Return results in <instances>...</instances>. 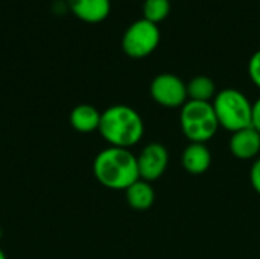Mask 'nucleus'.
I'll return each instance as SVG.
<instances>
[{
	"label": "nucleus",
	"instance_id": "f257e3e1",
	"mask_svg": "<svg viewBox=\"0 0 260 259\" xmlns=\"http://www.w3.org/2000/svg\"><path fill=\"white\" fill-rule=\"evenodd\" d=\"M93 172L102 186L113 191H126L140 179L137 156L126 148L116 147H110L96 156Z\"/></svg>",
	"mask_w": 260,
	"mask_h": 259
},
{
	"label": "nucleus",
	"instance_id": "f03ea898",
	"mask_svg": "<svg viewBox=\"0 0 260 259\" xmlns=\"http://www.w3.org/2000/svg\"><path fill=\"white\" fill-rule=\"evenodd\" d=\"M98 131L111 147L129 150L142 140L145 124L133 107L117 104L102 111Z\"/></svg>",
	"mask_w": 260,
	"mask_h": 259
},
{
	"label": "nucleus",
	"instance_id": "7ed1b4c3",
	"mask_svg": "<svg viewBox=\"0 0 260 259\" xmlns=\"http://www.w3.org/2000/svg\"><path fill=\"white\" fill-rule=\"evenodd\" d=\"M219 128L230 133L251 127L253 102L236 89H224L212 101Z\"/></svg>",
	"mask_w": 260,
	"mask_h": 259
},
{
	"label": "nucleus",
	"instance_id": "20e7f679",
	"mask_svg": "<svg viewBox=\"0 0 260 259\" xmlns=\"http://www.w3.org/2000/svg\"><path fill=\"white\" fill-rule=\"evenodd\" d=\"M180 127L186 139L197 143H206L219 130V124L212 102L190 101L181 107Z\"/></svg>",
	"mask_w": 260,
	"mask_h": 259
},
{
	"label": "nucleus",
	"instance_id": "39448f33",
	"mask_svg": "<svg viewBox=\"0 0 260 259\" xmlns=\"http://www.w3.org/2000/svg\"><path fill=\"white\" fill-rule=\"evenodd\" d=\"M160 43L158 24L145 18L136 20L128 26L122 37V49L131 58H145L151 55Z\"/></svg>",
	"mask_w": 260,
	"mask_h": 259
},
{
	"label": "nucleus",
	"instance_id": "423d86ee",
	"mask_svg": "<svg viewBox=\"0 0 260 259\" xmlns=\"http://www.w3.org/2000/svg\"><path fill=\"white\" fill-rule=\"evenodd\" d=\"M149 92L152 99L166 108L183 107L187 102V85L174 73L157 75L151 82Z\"/></svg>",
	"mask_w": 260,
	"mask_h": 259
},
{
	"label": "nucleus",
	"instance_id": "0eeeda50",
	"mask_svg": "<svg viewBox=\"0 0 260 259\" xmlns=\"http://www.w3.org/2000/svg\"><path fill=\"white\" fill-rule=\"evenodd\" d=\"M168 165H169L168 148L158 142L148 143L137 156L139 176L142 180H146L149 183L158 180L166 172Z\"/></svg>",
	"mask_w": 260,
	"mask_h": 259
},
{
	"label": "nucleus",
	"instance_id": "6e6552de",
	"mask_svg": "<svg viewBox=\"0 0 260 259\" xmlns=\"http://www.w3.org/2000/svg\"><path fill=\"white\" fill-rule=\"evenodd\" d=\"M229 148L239 160H256L260 154V133L253 127L235 131L232 133Z\"/></svg>",
	"mask_w": 260,
	"mask_h": 259
},
{
	"label": "nucleus",
	"instance_id": "1a4fd4ad",
	"mask_svg": "<svg viewBox=\"0 0 260 259\" xmlns=\"http://www.w3.org/2000/svg\"><path fill=\"white\" fill-rule=\"evenodd\" d=\"M181 165L189 174L201 176L212 165V153L206 143L190 142L181 154Z\"/></svg>",
	"mask_w": 260,
	"mask_h": 259
},
{
	"label": "nucleus",
	"instance_id": "9d476101",
	"mask_svg": "<svg viewBox=\"0 0 260 259\" xmlns=\"http://www.w3.org/2000/svg\"><path fill=\"white\" fill-rule=\"evenodd\" d=\"M69 8L72 12L85 23H101L104 21L110 11V0H69Z\"/></svg>",
	"mask_w": 260,
	"mask_h": 259
},
{
	"label": "nucleus",
	"instance_id": "9b49d317",
	"mask_svg": "<svg viewBox=\"0 0 260 259\" xmlns=\"http://www.w3.org/2000/svg\"><path fill=\"white\" fill-rule=\"evenodd\" d=\"M102 113L90 105V104H81L75 107L70 113V125L79 131V133H91L94 130H99Z\"/></svg>",
	"mask_w": 260,
	"mask_h": 259
},
{
	"label": "nucleus",
	"instance_id": "f8f14e48",
	"mask_svg": "<svg viewBox=\"0 0 260 259\" xmlns=\"http://www.w3.org/2000/svg\"><path fill=\"white\" fill-rule=\"evenodd\" d=\"M126 202L134 211H148L155 200V192L154 188L151 186L149 182L139 179L136 183H133L126 191Z\"/></svg>",
	"mask_w": 260,
	"mask_h": 259
},
{
	"label": "nucleus",
	"instance_id": "ddd939ff",
	"mask_svg": "<svg viewBox=\"0 0 260 259\" xmlns=\"http://www.w3.org/2000/svg\"><path fill=\"white\" fill-rule=\"evenodd\" d=\"M187 99L190 101H201V102H212L216 96V85L212 78L206 75L193 76L187 84Z\"/></svg>",
	"mask_w": 260,
	"mask_h": 259
},
{
	"label": "nucleus",
	"instance_id": "4468645a",
	"mask_svg": "<svg viewBox=\"0 0 260 259\" xmlns=\"http://www.w3.org/2000/svg\"><path fill=\"white\" fill-rule=\"evenodd\" d=\"M169 11H171L169 0H145L143 3V18L155 24L166 20Z\"/></svg>",
	"mask_w": 260,
	"mask_h": 259
},
{
	"label": "nucleus",
	"instance_id": "2eb2a0df",
	"mask_svg": "<svg viewBox=\"0 0 260 259\" xmlns=\"http://www.w3.org/2000/svg\"><path fill=\"white\" fill-rule=\"evenodd\" d=\"M248 75H250L253 84L257 89H260V49L251 55V58L248 61Z\"/></svg>",
	"mask_w": 260,
	"mask_h": 259
},
{
	"label": "nucleus",
	"instance_id": "dca6fc26",
	"mask_svg": "<svg viewBox=\"0 0 260 259\" xmlns=\"http://www.w3.org/2000/svg\"><path fill=\"white\" fill-rule=\"evenodd\" d=\"M250 182L254 188V191L260 195V157H257L250 169Z\"/></svg>",
	"mask_w": 260,
	"mask_h": 259
},
{
	"label": "nucleus",
	"instance_id": "f3484780",
	"mask_svg": "<svg viewBox=\"0 0 260 259\" xmlns=\"http://www.w3.org/2000/svg\"><path fill=\"white\" fill-rule=\"evenodd\" d=\"M251 127L256 128L260 133V96L253 102V119H251Z\"/></svg>",
	"mask_w": 260,
	"mask_h": 259
},
{
	"label": "nucleus",
	"instance_id": "a211bd4d",
	"mask_svg": "<svg viewBox=\"0 0 260 259\" xmlns=\"http://www.w3.org/2000/svg\"><path fill=\"white\" fill-rule=\"evenodd\" d=\"M0 259H6V255H5V252L0 249Z\"/></svg>",
	"mask_w": 260,
	"mask_h": 259
},
{
	"label": "nucleus",
	"instance_id": "6ab92c4d",
	"mask_svg": "<svg viewBox=\"0 0 260 259\" xmlns=\"http://www.w3.org/2000/svg\"><path fill=\"white\" fill-rule=\"evenodd\" d=\"M0 238H2V229H0Z\"/></svg>",
	"mask_w": 260,
	"mask_h": 259
}]
</instances>
